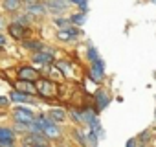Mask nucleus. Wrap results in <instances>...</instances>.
I'll return each mask as SVG.
<instances>
[{
	"label": "nucleus",
	"instance_id": "obj_21",
	"mask_svg": "<svg viewBox=\"0 0 156 147\" xmlns=\"http://www.w3.org/2000/svg\"><path fill=\"white\" fill-rule=\"evenodd\" d=\"M20 8V0H4V9L6 11H17Z\"/></svg>",
	"mask_w": 156,
	"mask_h": 147
},
{
	"label": "nucleus",
	"instance_id": "obj_30",
	"mask_svg": "<svg viewBox=\"0 0 156 147\" xmlns=\"http://www.w3.org/2000/svg\"><path fill=\"white\" fill-rule=\"evenodd\" d=\"M33 147H48V145H33Z\"/></svg>",
	"mask_w": 156,
	"mask_h": 147
},
{
	"label": "nucleus",
	"instance_id": "obj_25",
	"mask_svg": "<svg viewBox=\"0 0 156 147\" xmlns=\"http://www.w3.org/2000/svg\"><path fill=\"white\" fill-rule=\"evenodd\" d=\"M8 105H9V98L0 96V107H8Z\"/></svg>",
	"mask_w": 156,
	"mask_h": 147
},
{
	"label": "nucleus",
	"instance_id": "obj_3",
	"mask_svg": "<svg viewBox=\"0 0 156 147\" xmlns=\"http://www.w3.org/2000/svg\"><path fill=\"white\" fill-rule=\"evenodd\" d=\"M88 77H90L94 83H101V81L105 79V63H103L101 59H98V61L92 63V66H90V70H88Z\"/></svg>",
	"mask_w": 156,
	"mask_h": 147
},
{
	"label": "nucleus",
	"instance_id": "obj_20",
	"mask_svg": "<svg viewBox=\"0 0 156 147\" xmlns=\"http://www.w3.org/2000/svg\"><path fill=\"white\" fill-rule=\"evenodd\" d=\"M68 116H72V120L79 125V123H83V118H81V109H68Z\"/></svg>",
	"mask_w": 156,
	"mask_h": 147
},
{
	"label": "nucleus",
	"instance_id": "obj_24",
	"mask_svg": "<svg viewBox=\"0 0 156 147\" xmlns=\"http://www.w3.org/2000/svg\"><path fill=\"white\" fill-rule=\"evenodd\" d=\"M70 4H73V6H79L81 9H87V4H88V0H68Z\"/></svg>",
	"mask_w": 156,
	"mask_h": 147
},
{
	"label": "nucleus",
	"instance_id": "obj_6",
	"mask_svg": "<svg viewBox=\"0 0 156 147\" xmlns=\"http://www.w3.org/2000/svg\"><path fill=\"white\" fill-rule=\"evenodd\" d=\"M15 90L24 92V94H30V96H39L35 81H24V79H19V81L15 83Z\"/></svg>",
	"mask_w": 156,
	"mask_h": 147
},
{
	"label": "nucleus",
	"instance_id": "obj_13",
	"mask_svg": "<svg viewBox=\"0 0 156 147\" xmlns=\"http://www.w3.org/2000/svg\"><path fill=\"white\" fill-rule=\"evenodd\" d=\"M26 13H28L30 17H44V15L48 13V8H46V4L35 2V4H31V6H26Z\"/></svg>",
	"mask_w": 156,
	"mask_h": 147
},
{
	"label": "nucleus",
	"instance_id": "obj_19",
	"mask_svg": "<svg viewBox=\"0 0 156 147\" xmlns=\"http://www.w3.org/2000/svg\"><path fill=\"white\" fill-rule=\"evenodd\" d=\"M70 22L75 24V26H81V24L87 22V15H85V13H73V15L70 17Z\"/></svg>",
	"mask_w": 156,
	"mask_h": 147
},
{
	"label": "nucleus",
	"instance_id": "obj_8",
	"mask_svg": "<svg viewBox=\"0 0 156 147\" xmlns=\"http://www.w3.org/2000/svg\"><path fill=\"white\" fill-rule=\"evenodd\" d=\"M68 6H70V2H68V0H48V2H46V8H48V11H51L53 15L64 13V11L68 9Z\"/></svg>",
	"mask_w": 156,
	"mask_h": 147
},
{
	"label": "nucleus",
	"instance_id": "obj_12",
	"mask_svg": "<svg viewBox=\"0 0 156 147\" xmlns=\"http://www.w3.org/2000/svg\"><path fill=\"white\" fill-rule=\"evenodd\" d=\"M19 79H24V81H37L39 79V72L31 66H22L19 68Z\"/></svg>",
	"mask_w": 156,
	"mask_h": 147
},
{
	"label": "nucleus",
	"instance_id": "obj_23",
	"mask_svg": "<svg viewBox=\"0 0 156 147\" xmlns=\"http://www.w3.org/2000/svg\"><path fill=\"white\" fill-rule=\"evenodd\" d=\"M87 140H88V147H96V145H98V134H94V132H88Z\"/></svg>",
	"mask_w": 156,
	"mask_h": 147
},
{
	"label": "nucleus",
	"instance_id": "obj_5",
	"mask_svg": "<svg viewBox=\"0 0 156 147\" xmlns=\"http://www.w3.org/2000/svg\"><path fill=\"white\" fill-rule=\"evenodd\" d=\"M15 131L11 127H0V147H13Z\"/></svg>",
	"mask_w": 156,
	"mask_h": 147
},
{
	"label": "nucleus",
	"instance_id": "obj_14",
	"mask_svg": "<svg viewBox=\"0 0 156 147\" xmlns=\"http://www.w3.org/2000/svg\"><path fill=\"white\" fill-rule=\"evenodd\" d=\"M94 98H96V105H98V109H99V110L107 109V107H108V103H110V98H108V94H107L103 88H98V90L94 92Z\"/></svg>",
	"mask_w": 156,
	"mask_h": 147
},
{
	"label": "nucleus",
	"instance_id": "obj_28",
	"mask_svg": "<svg viewBox=\"0 0 156 147\" xmlns=\"http://www.w3.org/2000/svg\"><path fill=\"white\" fill-rule=\"evenodd\" d=\"M0 44H4V37L2 35H0Z\"/></svg>",
	"mask_w": 156,
	"mask_h": 147
},
{
	"label": "nucleus",
	"instance_id": "obj_17",
	"mask_svg": "<svg viewBox=\"0 0 156 147\" xmlns=\"http://www.w3.org/2000/svg\"><path fill=\"white\" fill-rule=\"evenodd\" d=\"M72 136H73L77 142H79V145H81V147H88V140H87V134H83L81 131L73 129V131H72Z\"/></svg>",
	"mask_w": 156,
	"mask_h": 147
},
{
	"label": "nucleus",
	"instance_id": "obj_16",
	"mask_svg": "<svg viewBox=\"0 0 156 147\" xmlns=\"http://www.w3.org/2000/svg\"><path fill=\"white\" fill-rule=\"evenodd\" d=\"M26 50H30V52H33V53H37V52H42L44 50V44L41 42V41H26L24 39V44H22Z\"/></svg>",
	"mask_w": 156,
	"mask_h": 147
},
{
	"label": "nucleus",
	"instance_id": "obj_33",
	"mask_svg": "<svg viewBox=\"0 0 156 147\" xmlns=\"http://www.w3.org/2000/svg\"><path fill=\"white\" fill-rule=\"evenodd\" d=\"M20 2H22V0H20Z\"/></svg>",
	"mask_w": 156,
	"mask_h": 147
},
{
	"label": "nucleus",
	"instance_id": "obj_4",
	"mask_svg": "<svg viewBox=\"0 0 156 147\" xmlns=\"http://www.w3.org/2000/svg\"><path fill=\"white\" fill-rule=\"evenodd\" d=\"M13 118L15 121H20V123H31L35 120V114L31 109H26V107H17L13 110Z\"/></svg>",
	"mask_w": 156,
	"mask_h": 147
},
{
	"label": "nucleus",
	"instance_id": "obj_31",
	"mask_svg": "<svg viewBox=\"0 0 156 147\" xmlns=\"http://www.w3.org/2000/svg\"><path fill=\"white\" fill-rule=\"evenodd\" d=\"M151 2H156V0H151Z\"/></svg>",
	"mask_w": 156,
	"mask_h": 147
},
{
	"label": "nucleus",
	"instance_id": "obj_27",
	"mask_svg": "<svg viewBox=\"0 0 156 147\" xmlns=\"http://www.w3.org/2000/svg\"><path fill=\"white\" fill-rule=\"evenodd\" d=\"M149 136H151V134H149V131H143V136H140V138H143V140H149Z\"/></svg>",
	"mask_w": 156,
	"mask_h": 147
},
{
	"label": "nucleus",
	"instance_id": "obj_29",
	"mask_svg": "<svg viewBox=\"0 0 156 147\" xmlns=\"http://www.w3.org/2000/svg\"><path fill=\"white\" fill-rule=\"evenodd\" d=\"M20 147H31V145H26V143H22V145H20Z\"/></svg>",
	"mask_w": 156,
	"mask_h": 147
},
{
	"label": "nucleus",
	"instance_id": "obj_10",
	"mask_svg": "<svg viewBox=\"0 0 156 147\" xmlns=\"http://www.w3.org/2000/svg\"><path fill=\"white\" fill-rule=\"evenodd\" d=\"M8 33H9L13 39H17V41H24V39H26V28H24L22 24H19V22H11V24L8 26Z\"/></svg>",
	"mask_w": 156,
	"mask_h": 147
},
{
	"label": "nucleus",
	"instance_id": "obj_32",
	"mask_svg": "<svg viewBox=\"0 0 156 147\" xmlns=\"http://www.w3.org/2000/svg\"><path fill=\"white\" fill-rule=\"evenodd\" d=\"M140 147H145V145H140Z\"/></svg>",
	"mask_w": 156,
	"mask_h": 147
},
{
	"label": "nucleus",
	"instance_id": "obj_18",
	"mask_svg": "<svg viewBox=\"0 0 156 147\" xmlns=\"http://www.w3.org/2000/svg\"><path fill=\"white\" fill-rule=\"evenodd\" d=\"M55 66H57L59 70H62V76H64V77H70V76H72V66H70L66 61H55Z\"/></svg>",
	"mask_w": 156,
	"mask_h": 147
},
{
	"label": "nucleus",
	"instance_id": "obj_1",
	"mask_svg": "<svg viewBox=\"0 0 156 147\" xmlns=\"http://www.w3.org/2000/svg\"><path fill=\"white\" fill-rule=\"evenodd\" d=\"M35 123L39 125L41 132H42L46 138H50V140H57V138H61V129H59L57 123H53L48 116H44V114L35 116Z\"/></svg>",
	"mask_w": 156,
	"mask_h": 147
},
{
	"label": "nucleus",
	"instance_id": "obj_2",
	"mask_svg": "<svg viewBox=\"0 0 156 147\" xmlns=\"http://www.w3.org/2000/svg\"><path fill=\"white\" fill-rule=\"evenodd\" d=\"M35 85H37V92H39V96L44 98V99H50V98H53V96L59 92L57 85H55L51 79H46V77H39V79L35 81Z\"/></svg>",
	"mask_w": 156,
	"mask_h": 147
},
{
	"label": "nucleus",
	"instance_id": "obj_15",
	"mask_svg": "<svg viewBox=\"0 0 156 147\" xmlns=\"http://www.w3.org/2000/svg\"><path fill=\"white\" fill-rule=\"evenodd\" d=\"M35 96H30V94H24V92H19V90H13L9 94V101L13 103H33Z\"/></svg>",
	"mask_w": 156,
	"mask_h": 147
},
{
	"label": "nucleus",
	"instance_id": "obj_22",
	"mask_svg": "<svg viewBox=\"0 0 156 147\" xmlns=\"http://www.w3.org/2000/svg\"><path fill=\"white\" fill-rule=\"evenodd\" d=\"M87 57H88V61H90V63H94V61H98V59H99V53H98V50H96L94 46H88Z\"/></svg>",
	"mask_w": 156,
	"mask_h": 147
},
{
	"label": "nucleus",
	"instance_id": "obj_9",
	"mask_svg": "<svg viewBox=\"0 0 156 147\" xmlns=\"http://www.w3.org/2000/svg\"><path fill=\"white\" fill-rule=\"evenodd\" d=\"M53 123H57V125H61V123H64L66 120H68V112L64 110V109H61V107H55V109H50L48 110V114H46Z\"/></svg>",
	"mask_w": 156,
	"mask_h": 147
},
{
	"label": "nucleus",
	"instance_id": "obj_7",
	"mask_svg": "<svg viewBox=\"0 0 156 147\" xmlns=\"http://www.w3.org/2000/svg\"><path fill=\"white\" fill-rule=\"evenodd\" d=\"M24 143L26 145H48V138L42 132H28L24 136Z\"/></svg>",
	"mask_w": 156,
	"mask_h": 147
},
{
	"label": "nucleus",
	"instance_id": "obj_11",
	"mask_svg": "<svg viewBox=\"0 0 156 147\" xmlns=\"http://www.w3.org/2000/svg\"><path fill=\"white\" fill-rule=\"evenodd\" d=\"M33 63L39 64V68H41L42 64H51V63H53V53L48 52V50L37 52V53H33Z\"/></svg>",
	"mask_w": 156,
	"mask_h": 147
},
{
	"label": "nucleus",
	"instance_id": "obj_26",
	"mask_svg": "<svg viewBox=\"0 0 156 147\" xmlns=\"http://www.w3.org/2000/svg\"><path fill=\"white\" fill-rule=\"evenodd\" d=\"M136 138H130V140H127V143H125V147H136Z\"/></svg>",
	"mask_w": 156,
	"mask_h": 147
}]
</instances>
